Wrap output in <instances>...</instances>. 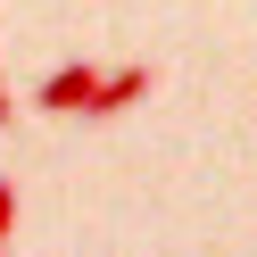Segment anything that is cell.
Here are the masks:
<instances>
[{
    "label": "cell",
    "instance_id": "3",
    "mask_svg": "<svg viewBox=\"0 0 257 257\" xmlns=\"http://www.w3.org/2000/svg\"><path fill=\"white\" fill-rule=\"evenodd\" d=\"M9 224H17V183L0 174V249H9Z\"/></svg>",
    "mask_w": 257,
    "mask_h": 257
},
{
    "label": "cell",
    "instance_id": "1",
    "mask_svg": "<svg viewBox=\"0 0 257 257\" xmlns=\"http://www.w3.org/2000/svg\"><path fill=\"white\" fill-rule=\"evenodd\" d=\"M91 91H100V67H58V75H42V91H34V108L42 116H67V108H91Z\"/></svg>",
    "mask_w": 257,
    "mask_h": 257
},
{
    "label": "cell",
    "instance_id": "2",
    "mask_svg": "<svg viewBox=\"0 0 257 257\" xmlns=\"http://www.w3.org/2000/svg\"><path fill=\"white\" fill-rule=\"evenodd\" d=\"M141 91H150V67H116V75H100V91H91L83 116H124Z\"/></svg>",
    "mask_w": 257,
    "mask_h": 257
},
{
    "label": "cell",
    "instance_id": "4",
    "mask_svg": "<svg viewBox=\"0 0 257 257\" xmlns=\"http://www.w3.org/2000/svg\"><path fill=\"white\" fill-rule=\"evenodd\" d=\"M9 116H17V108H9V91H0V124H9Z\"/></svg>",
    "mask_w": 257,
    "mask_h": 257
}]
</instances>
